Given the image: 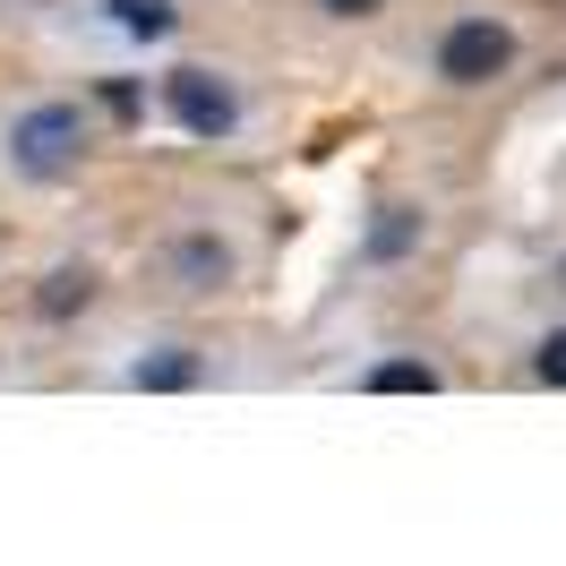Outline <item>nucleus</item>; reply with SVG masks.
<instances>
[{"label": "nucleus", "mask_w": 566, "mask_h": 566, "mask_svg": "<svg viewBox=\"0 0 566 566\" xmlns=\"http://www.w3.org/2000/svg\"><path fill=\"white\" fill-rule=\"evenodd\" d=\"M326 18H378V9H387V0H318Z\"/></svg>", "instance_id": "nucleus-12"}, {"label": "nucleus", "mask_w": 566, "mask_h": 566, "mask_svg": "<svg viewBox=\"0 0 566 566\" xmlns=\"http://www.w3.org/2000/svg\"><path fill=\"white\" fill-rule=\"evenodd\" d=\"M515 52H524V35H515L506 18H490V9H463L455 27L438 35V86H455V95L497 86V77L515 70Z\"/></svg>", "instance_id": "nucleus-2"}, {"label": "nucleus", "mask_w": 566, "mask_h": 566, "mask_svg": "<svg viewBox=\"0 0 566 566\" xmlns=\"http://www.w3.org/2000/svg\"><path fill=\"white\" fill-rule=\"evenodd\" d=\"M9 172L35 180V189H52V180H70L77 164H86V112L70 104V95H43V104H27L18 120H9Z\"/></svg>", "instance_id": "nucleus-1"}, {"label": "nucleus", "mask_w": 566, "mask_h": 566, "mask_svg": "<svg viewBox=\"0 0 566 566\" xmlns=\"http://www.w3.org/2000/svg\"><path fill=\"white\" fill-rule=\"evenodd\" d=\"M164 120H172L180 138H198V146H223V138H241V95H232L223 70L180 61V70H164Z\"/></svg>", "instance_id": "nucleus-3"}, {"label": "nucleus", "mask_w": 566, "mask_h": 566, "mask_svg": "<svg viewBox=\"0 0 566 566\" xmlns=\"http://www.w3.org/2000/svg\"><path fill=\"white\" fill-rule=\"evenodd\" d=\"M558 292H566V258H558Z\"/></svg>", "instance_id": "nucleus-13"}, {"label": "nucleus", "mask_w": 566, "mask_h": 566, "mask_svg": "<svg viewBox=\"0 0 566 566\" xmlns=\"http://www.w3.org/2000/svg\"><path fill=\"white\" fill-rule=\"evenodd\" d=\"M532 378H541V387H566V326H549V335L532 344Z\"/></svg>", "instance_id": "nucleus-10"}, {"label": "nucleus", "mask_w": 566, "mask_h": 566, "mask_svg": "<svg viewBox=\"0 0 566 566\" xmlns=\"http://www.w3.org/2000/svg\"><path fill=\"white\" fill-rule=\"evenodd\" d=\"M86 301H95V266H52V275H43V292H35V318H77V310H86Z\"/></svg>", "instance_id": "nucleus-8"}, {"label": "nucleus", "mask_w": 566, "mask_h": 566, "mask_svg": "<svg viewBox=\"0 0 566 566\" xmlns=\"http://www.w3.org/2000/svg\"><path fill=\"white\" fill-rule=\"evenodd\" d=\"M104 112H112V120H138V86H129V77H112V86H104Z\"/></svg>", "instance_id": "nucleus-11"}, {"label": "nucleus", "mask_w": 566, "mask_h": 566, "mask_svg": "<svg viewBox=\"0 0 566 566\" xmlns=\"http://www.w3.org/2000/svg\"><path fill=\"white\" fill-rule=\"evenodd\" d=\"M447 378H438V360L421 353H403V360H369L360 369V395H438Z\"/></svg>", "instance_id": "nucleus-5"}, {"label": "nucleus", "mask_w": 566, "mask_h": 566, "mask_svg": "<svg viewBox=\"0 0 566 566\" xmlns=\"http://www.w3.org/2000/svg\"><path fill=\"white\" fill-rule=\"evenodd\" d=\"M129 387H138V395H180V387H198V353H189V344H164V353L129 360Z\"/></svg>", "instance_id": "nucleus-6"}, {"label": "nucleus", "mask_w": 566, "mask_h": 566, "mask_svg": "<svg viewBox=\"0 0 566 566\" xmlns=\"http://www.w3.org/2000/svg\"><path fill=\"white\" fill-rule=\"evenodd\" d=\"M104 18H112L129 43H164V35L180 27V0H104Z\"/></svg>", "instance_id": "nucleus-7"}, {"label": "nucleus", "mask_w": 566, "mask_h": 566, "mask_svg": "<svg viewBox=\"0 0 566 566\" xmlns=\"http://www.w3.org/2000/svg\"><path fill=\"white\" fill-rule=\"evenodd\" d=\"M232 266H241V258H232V241H214V232H180L172 241V275L189 283V292H223Z\"/></svg>", "instance_id": "nucleus-4"}, {"label": "nucleus", "mask_w": 566, "mask_h": 566, "mask_svg": "<svg viewBox=\"0 0 566 566\" xmlns=\"http://www.w3.org/2000/svg\"><path fill=\"white\" fill-rule=\"evenodd\" d=\"M403 249H421V207H378V223H369V241H360V258H403Z\"/></svg>", "instance_id": "nucleus-9"}]
</instances>
